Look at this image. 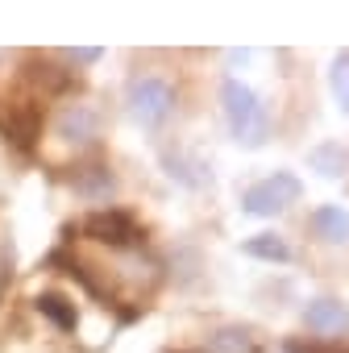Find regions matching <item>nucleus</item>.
<instances>
[{"mask_svg": "<svg viewBox=\"0 0 349 353\" xmlns=\"http://www.w3.org/2000/svg\"><path fill=\"white\" fill-rule=\"evenodd\" d=\"M221 112H225V125H229V133H233L237 145H246V150L266 145V137H270V112H266V104L258 100L254 88H246L241 79H225L221 83Z\"/></svg>", "mask_w": 349, "mask_h": 353, "instance_id": "nucleus-1", "label": "nucleus"}, {"mask_svg": "<svg viewBox=\"0 0 349 353\" xmlns=\"http://www.w3.org/2000/svg\"><path fill=\"white\" fill-rule=\"evenodd\" d=\"M125 108L141 129H158L174 112V83L166 75H133L125 88Z\"/></svg>", "mask_w": 349, "mask_h": 353, "instance_id": "nucleus-2", "label": "nucleus"}, {"mask_svg": "<svg viewBox=\"0 0 349 353\" xmlns=\"http://www.w3.org/2000/svg\"><path fill=\"white\" fill-rule=\"evenodd\" d=\"M299 196H303L299 174L275 170V174H266V179H258V183H250L241 192V212H250V216H279L291 204H299Z\"/></svg>", "mask_w": 349, "mask_h": 353, "instance_id": "nucleus-3", "label": "nucleus"}, {"mask_svg": "<svg viewBox=\"0 0 349 353\" xmlns=\"http://www.w3.org/2000/svg\"><path fill=\"white\" fill-rule=\"evenodd\" d=\"M54 137L67 145H92L100 137V112L92 104H63L54 117Z\"/></svg>", "mask_w": 349, "mask_h": 353, "instance_id": "nucleus-4", "label": "nucleus"}, {"mask_svg": "<svg viewBox=\"0 0 349 353\" xmlns=\"http://www.w3.org/2000/svg\"><path fill=\"white\" fill-rule=\"evenodd\" d=\"M303 324L316 332V336H341L349 328V307L332 295H320L303 307Z\"/></svg>", "mask_w": 349, "mask_h": 353, "instance_id": "nucleus-5", "label": "nucleus"}, {"mask_svg": "<svg viewBox=\"0 0 349 353\" xmlns=\"http://www.w3.org/2000/svg\"><path fill=\"white\" fill-rule=\"evenodd\" d=\"M308 229L316 241L324 245H349V212L341 204H320L312 216H308Z\"/></svg>", "mask_w": 349, "mask_h": 353, "instance_id": "nucleus-6", "label": "nucleus"}, {"mask_svg": "<svg viewBox=\"0 0 349 353\" xmlns=\"http://www.w3.org/2000/svg\"><path fill=\"white\" fill-rule=\"evenodd\" d=\"M88 233H96V237L108 241V245H129V241L137 237L133 221L121 216V212H100V216H92V221H88Z\"/></svg>", "mask_w": 349, "mask_h": 353, "instance_id": "nucleus-7", "label": "nucleus"}, {"mask_svg": "<svg viewBox=\"0 0 349 353\" xmlns=\"http://www.w3.org/2000/svg\"><path fill=\"white\" fill-rule=\"evenodd\" d=\"M241 250L258 262H291V245L279 233H254V237L241 241Z\"/></svg>", "mask_w": 349, "mask_h": 353, "instance_id": "nucleus-8", "label": "nucleus"}, {"mask_svg": "<svg viewBox=\"0 0 349 353\" xmlns=\"http://www.w3.org/2000/svg\"><path fill=\"white\" fill-rule=\"evenodd\" d=\"M308 166L316 174H324V179H337V174H345V150L341 141H320L308 150Z\"/></svg>", "mask_w": 349, "mask_h": 353, "instance_id": "nucleus-9", "label": "nucleus"}, {"mask_svg": "<svg viewBox=\"0 0 349 353\" xmlns=\"http://www.w3.org/2000/svg\"><path fill=\"white\" fill-rule=\"evenodd\" d=\"M166 166H170V179H179L183 188H204L212 174L200 158H183V154H166Z\"/></svg>", "mask_w": 349, "mask_h": 353, "instance_id": "nucleus-10", "label": "nucleus"}, {"mask_svg": "<svg viewBox=\"0 0 349 353\" xmlns=\"http://www.w3.org/2000/svg\"><path fill=\"white\" fill-rule=\"evenodd\" d=\"M75 188H79V196H88V200H108L117 183H112V174H108L104 166H88V179H79Z\"/></svg>", "mask_w": 349, "mask_h": 353, "instance_id": "nucleus-11", "label": "nucleus"}, {"mask_svg": "<svg viewBox=\"0 0 349 353\" xmlns=\"http://www.w3.org/2000/svg\"><path fill=\"white\" fill-rule=\"evenodd\" d=\"M208 349L212 353H254V336L246 328H221Z\"/></svg>", "mask_w": 349, "mask_h": 353, "instance_id": "nucleus-12", "label": "nucleus"}, {"mask_svg": "<svg viewBox=\"0 0 349 353\" xmlns=\"http://www.w3.org/2000/svg\"><path fill=\"white\" fill-rule=\"evenodd\" d=\"M328 88L341 104V112L349 117V54H337L332 59V71H328Z\"/></svg>", "mask_w": 349, "mask_h": 353, "instance_id": "nucleus-13", "label": "nucleus"}, {"mask_svg": "<svg viewBox=\"0 0 349 353\" xmlns=\"http://www.w3.org/2000/svg\"><path fill=\"white\" fill-rule=\"evenodd\" d=\"M38 307L54 320V324H63V328H75V312L67 307V299H59V295H42L38 299Z\"/></svg>", "mask_w": 349, "mask_h": 353, "instance_id": "nucleus-14", "label": "nucleus"}, {"mask_svg": "<svg viewBox=\"0 0 349 353\" xmlns=\"http://www.w3.org/2000/svg\"><path fill=\"white\" fill-rule=\"evenodd\" d=\"M100 46H83V50H63V59L67 63H75V67H88V63H100Z\"/></svg>", "mask_w": 349, "mask_h": 353, "instance_id": "nucleus-15", "label": "nucleus"}]
</instances>
